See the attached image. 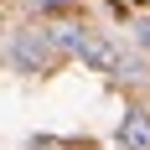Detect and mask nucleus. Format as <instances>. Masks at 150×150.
<instances>
[{
    "label": "nucleus",
    "instance_id": "obj_3",
    "mask_svg": "<svg viewBox=\"0 0 150 150\" xmlns=\"http://www.w3.org/2000/svg\"><path fill=\"white\" fill-rule=\"evenodd\" d=\"M114 145L119 150H150V114L145 109H129L114 129Z\"/></svg>",
    "mask_w": 150,
    "mask_h": 150
},
{
    "label": "nucleus",
    "instance_id": "obj_1",
    "mask_svg": "<svg viewBox=\"0 0 150 150\" xmlns=\"http://www.w3.org/2000/svg\"><path fill=\"white\" fill-rule=\"evenodd\" d=\"M5 57H11L16 73H52L62 62L57 42H52V31H21L11 47H5Z\"/></svg>",
    "mask_w": 150,
    "mask_h": 150
},
{
    "label": "nucleus",
    "instance_id": "obj_6",
    "mask_svg": "<svg viewBox=\"0 0 150 150\" xmlns=\"http://www.w3.org/2000/svg\"><path fill=\"white\" fill-rule=\"evenodd\" d=\"M36 11H67V0H31Z\"/></svg>",
    "mask_w": 150,
    "mask_h": 150
},
{
    "label": "nucleus",
    "instance_id": "obj_4",
    "mask_svg": "<svg viewBox=\"0 0 150 150\" xmlns=\"http://www.w3.org/2000/svg\"><path fill=\"white\" fill-rule=\"evenodd\" d=\"M47 31H52V42H57V52H62V57H78V47L88 42V31H83V26H73V21H57V26H47Z\"/></svg>",
    "mask_w": 150,
    "mask_h": 150
},
{
    "label": "nucleus",
    "instance_id": "obj_2",
    "mask_svg": "<svg viewBox=\"0 0 150 150\" xmlns=\"http://www.w3.org/2000/svg\"><path fill=\"white\" fill-rule=\"evenodd\" d=\"M78 62H88L93 73H109V78H140V67L124 57L114 42H104V36H88V42L78 47Z\"/></svg>",
    "mask_w": 150,
    "mask_h": 150
},
{
    "label": "nucleus",
    "instance_id": "obj_5",
    "mask_svg": "<svg viewBox=\"0 0 150 150\" xmlns=\"http://www.w3.org/2000/svg\"><path fill=\"white\" fill-rule=\"evenodd\" d=\"M129 31H135V47H140V52H150V16H140Z\"/></svg>",
    "mask_w": 150,
    "mask_h": 150
}]
</instances>
